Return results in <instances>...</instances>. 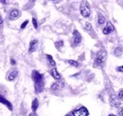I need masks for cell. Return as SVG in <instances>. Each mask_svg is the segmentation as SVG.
<instances>
[{
    "label": "cell",
    "instance_id": "6da1fadb",
    "mask_svg": "<svg viewBox=\"0 0 123 116\" xmlns=\"http://www.w3.org/2000/svg\"><path fill=\"white\" fill-rule=\"evenodd\" d=\"M31 78L34 82V88L37 93H40L43 91L45 87V78L44 74L40 73L38 71H32L31 72Z\"/></svg>",
    "mask_w": 123,
    "mask_h": 116
},
{
    "label": "cell",
    "instance_id": "7a4b0ae2",
    "mask_svg": "<svg viewBox=\"0 0 123 116\" xmlns=\"http://www.w3.org/2000/svg\"><path fill=\"white\" fill-rule=\"evenodd\" d=\"M106 59H107V51L104 49H101V50H99L97 52V54L95 56V59H94L93 66L96 67V68H99V67H101L105 63Z\"/></svg>",
    "mask_w": 123,
    "mask_h": 116
},
{
    "label": "cell",
    "instance_id": "3957f363",
    "mask_svg": "<svg viewBox=\"0 0 123 116\" xmlns=\"http://www.w3.org/2000/svg\"><path fill=\"white\" fill-rule=\"evenodd\" d=\"M80 14L82 15V17L84 18H88L91 15V10H90V6L89 3L86 0H82L80 6Z\"/></svg>",
    "mask_w": 123,
    "mask_h": 116
},
{
    "label": "cell",
    "instance_id": "277c9868",
    "mask_svg": "<svg viewBox=\"0 0 123 116\" xmlns=\"http://www.w3.org/2000/svg\"><path fill=\"white\" fill-rule=\"evenodd\" d=\"M72 116H89V112L85 107H80L73 111Z\"/></svg>",
    "mask_w": 123,
    "mask_h": 116
},
{
    "label": "cell",
    "instance_id": "5b68a950",
    "mask_svg": "<svg viewBox=\"0 0 123 116\" xmlns=\"http://www.w3.org/2000/svg\"><path fill=\"white\" fill-rule=\"evenodd\" d=\"M110 104L115 108H118L120 106L121 102H120V99L118 98V96L112 94V95H110Z\"/></svg>",
    "mask_w": 123,
    "mask_h": 116
},
{
    "label": "cell",
    "instance_id": "8992f818",
    "mask_svg": "<svg viewBox=\"0 0 123 116\" xmlns=\"http://www.w3.org/2000/svg\"><path fill=\"white\" fill-rule=\"evenodd\" d=\"M20 17V12L17 10V9H12L11 10L10 14H9V19L11 21H13V20H16Z\"/></svg>",
    "mask_w": 123,
    "mask_h": 116
},
{
    "label": "cell",
    "instance_id": "52a82bcc",
    "mask_svg": "<svg viewBox=\"0 0 123 116\" xmlns=\"http://www.w3.org/2000/svg\"><path fill=\"white\" fill-rule=\"evenodd\" d=\"M114 30H115L114 25H113L111 22H107V23H106V26H105V27L103 28V29H102V33L105 34V35H108L109 33L113 32Z\"/></svg>",
    "mask_w": 123,
    "mask_h": 116
},
{
    "label": "cell",
    "instance_id": "ba28073f",
    "mask_svg": "<svg viewBox=\"0 0 123 116\" xmlns=\"http://www.w3.org/2000/svg\"><path fill=\"white\" fill-rule=\"evenodd\" d=\"M64 86V83L62 82V81H59V80H57V82H54L52 85H51V90H53V91H57V90H61L62 88Z\"/></svg>",
    "mask_w": 123,
    "mask_h": 116
},
{
    "label": "cell",
    "instance_id": "9c48e42d",
    "mask_svg": "<svg viewBox=\"0 0 123 116\" xmlns=\"http://www.w3.org/2000/svg\"><path fill=\"white\" fill-rule=\"evenodd\" d=\"M80 41H81V35H80V33L78 31L77 29H75L73 31V43H74L75 46H78L79 44L80 43Z\"/></svg>",
    "mask_w": 123,
    "mask_h": 116
},
{
    "label": "cell",
    "instance_id": "30bf717a",
    "mask_svg": "<svg viewBox=\"0 0 123 116\" xmlns=\"http://www.w3.org/2000/svg\"><path fill=\"white\" fill-rule=\"evenodd\" d=\"M18 76V72H17V70H12V71H11L10 72L7 74V80L8 81H14L15 80V78Z\"/></svg>",
    "mask_w": 123,
    "mask_h": 116
},
{
    "label": "cell",
    "instance_id": "8fae6325",
    "mask_svg": "<svg viewBox=\"0 0 123 116\" xmlns=\"http://www.w3.org/2000/svg\"><path fill=\"white\" fill-rule=\"evenodd\" d=\"M37 46H38V40L36 39H33L30 42V47H29V51L30 53L34 52L36 50H37Z\"/></svg>",
    "mask_w": 123,
    "mask_h": 116
},
{
    "label": "cell",
    "instance_id": "7c38bea8",
    "mask_svg": "<svg viewBox=\"0 0 123 116\" xmlns=\"http://www.w3.org/2000/svg\"><path fill=\"white\" fill-rule=\"evenodd\" d=\"M49 73H50V75L55 79V80H60L62 78L61 76V73L58 72V70L57 69H55V68H53V69H51L50 71H49Z\"/></svg>",
    "mask_w": 123,
    "mask_h": 116
},
{
    "label": "cell",
    "instance_id": "4fadbf2b",
    "mask_svg": "<svg viewBox=\"0 0 123 116\" xmlns=\"http://www.w3.org/2000/svg\"><path fill=\"white\" fill-rule=\"evenodd\" d=\"M0 102H1V104L5 105V106L10 109V110H12V104L10 101H8L7 99H5L3 96H1V98H0Z\"/></svg>",
    "mask_w": 123,
    "mask_h": 116
},
{
    "label": "cell",
    "instance_id": "5bb4252c",
    "mask_svg": "<svg viewBox=\"0 0 123 116\" xmlns=\"http://www.w3.org/2000/svg\"><path fill=\"white\" fill-rule=\"evenodd\" d=\"M38 107H39V101H38L37 99H34V100L32 101V103H31V109H32V111L35 112V111L37 110Z\"/></svg>",
    "mask_w": 123,
    "mask_h": 116
},
{
    "label": "cell",
    "instance_id": "9a60e30c",
    "mask_svg": "<svg viewBox=\"0 0 123 116\" xmlns=\"http://www.w3.org/2000/svg\"><path fill=\"white\" fill-rule=\"evenodd\" d=\"M105 22H106L105 17L102 14H98V25H103V24H105Z\"/></svg>",
    "mask_w": 123,
    "mask_h": 116
},
{
    "label": "cell",
    "instance_id": "2e32d148",
    "mask_svg": "<svg viewBox=\"0 0 123 116\" xmlns=\"http://www.w3.org/2000/svg\"><path fill=\"white\" fill-rule=\"evenodd\" d=\"M46 58L47 59V61H48V64H49L50 66H52V67H55V66H56V63H55L54 59H53V57H52L51 55H49V54H46Z\"/></svg>",
    "mask_w": 123,
    "mask_h": 116
},
{
    "label": "cell",
    "instance_id": "e0dca14e",
    "mask_svg": "<svg viewBox=\"0 0 123 116\" xmlns=\"http://www.w3.org/2000/svg\"><path fill=\"white\" fill-rule=\"evenodd\" d=\"M114 54H115V56L119 57V56L122 54V48H121V47H117V48L114 50Z\"/></svg>",
    "mask_w": 123,
    "mask_h": 116
},
{
    "label": "cell",
    "instance_id": "ac0fdd59",
    "mask_svg": "<svg viewBox=\"0 0 123 116\" xmlns=\"http://www.w3.org/2000/svg\"><path fill=\"white\" fill-rule=\"evenodd\" d=\"M66 62H67L70 66H73V67H75V68H78V67L80 66L79 62L76 61V60H66Z\"/></svg>",
    "mask_w": 123,
    "mask_h": 116
},
{
    "label": "cell",
    "instance_id": "d6986e66",
    "mask_svg": "<svg viewBox=\"0 0 123 116\" xmlns=\"http://www.w3.org/2000/svg\"><path fill=\"white\" fill-rule=\"evenodd\" d=\"M83 28L86 29L87 31H89V30L92 29V26H91V24L88 23V22H83Z\"/></svg>",
    "mask_w": 123,
    "mask_h": 116
},
{
    "label": "cell",
    "instance_id": "ffe728a7",
    "mask_svg": "<svg viewBox=\"0 0 123 116\" xmlns=\"http://www.w3.org/2000/svg\"><path fill=\"white\" fill-rule=\"evenodd\" d=\"M54 45H55V47H56V49L60 51V50H61V49H62V47L63 46V42H62V40H60V41H57V42H55V44H54Z\"/></svg>",
    "mask_w": 123,
    "mask_h": 116
},
{
    "label": "cell",
    "instance_id": "44dd1931",
    "mask_svg": "<svg viewBox=\"0 0 123 116\" xmlns=\"http://www.w3.org/2000/svg\"><path fill=\"white\" fill-rule=\"evenodd\" d=\"M117 96H118V98L123 101V88H120L119 90H118V94H117Z\"/></svg>",
    "mask_w": 123,
    "mask_h": 116
},
{
    "label": "cell",
    "instance_id": "7402d4cb",
    "mask_svg": "<svg viewBox=\"0 0 123 116\" xmlns=\"http://www.w3.org/2000/svg\"><path fill=\"white\" fill-rule=\"evenodd\" d=\"M32 24H33V27H34L35 29H37V28H38V23H37V20H36V18H35V17H33V18H32Z\"/></svg>",
    "mask_w": 123,
    "mask_h": 116
},
{
    "label": "cell",
    "instance_id": "603a6c76",
    "mask_svg": "<svg viewBox=\"0 0 123 116\" xmlns=\"http://www.w3.org/2000/svg\"><path fill=\"white\" fill-rule=\"evenodd\" d=\"M28 24H29V20H25V21L23 22V24L21 25V27H20V28H21V29H25V28H26V26H27Z\"/></svg>",
    "mask_w": 123,
    "mask_h": 116
},
{
    "label": "cell",
    "instance_id": "cb8c5ba5",
    "mask_svg": "<svg viewBox=\"0 0 123 116\" xmlns=\"http://www.w3.org/2000/svg\"><path fill=\"white\" fill-rule=\"evenodd\" d=\"M116 70H117V72H123V66H119V67H117Z\"/></svg>",
    "mask_w": 123,
    "mask_h": 116
},
{
    "label": "cell",
    "instance_id": "d4e9b609",
    "mask_svg": "<svg viewBox=\"0 0 123 116\" xmlns=\"http://www.w3.org/2000/svg\"><path fill=\"white\" fill-rule=\"evenodd\" d=\"M118 116H123V108L119 109V111H118Z\"/></svg>",
    "mask_w": 123,
    "mask_h": 116
},
{
    "label": "cell",
    "instance_id": "484cf974",
    "mask_svg": "<svg viewBox=\"0 0 123 116\" xmlns=\"http://www.w3.org/2000/svg\"><path fill=\"white\" fill-rule=\"evenodd\" d=\"M29 116H37V114H36L35 112H32V113H31V114H30Z\"/></svg>",
    "mask_w": 123,
    "mask_h": 116
},
{
    "label": "cell",
    "instance_id": "4316f807",
    "mask_svg": "<svg viewBox=\"0 0 123 116\" xmlns=\"http://www.w3.org/2000/svg\"><path fill=\"white\" fill-rule=\"evenodd\" d=\"M11 63H12V65H15V61H14V60H12V59Z\"/></svg>",
    "mask_w": 123,
    "mask_h": 116
},
{
    "label": "cell",
    "instance_id": "83f0119b",
    "mask_svg": "<svg viewBox=\"0 0 123 116\" xmlns=\"http://www.w3.org/2000/svg\"><path fill=\"white\" fill-rule=\"evenodd\" d=\"M1 3L2 4H6L7 3V0H1Z\"/></svg>",
    "mask_w": 123,
    "mask_h": 116
},
{
    "label": "cell",
    "instance_id": "f1b7e54d",
    "mask_svg": "<svg viewBox=\"0 0 123 116\" xmlns=\"http://www.w3.org/2000/svg\"><path fill=\"white\" fill-rule=\"evenodd\" d=\"M35 1H36V0H30V3L33 4V3H35Z\"/></svg>",
    "mask_w": 123,
    "mask_h": 116
},
{
    "label": "cell",
    "instance_id": "f546056e",
    "mask_svg": "<svg viewBox=\"0 0 123 116\" xmlns=\"http://www.w3.org/2000/svg\"><path fill=\"white\" fill-rule=\"evenodd\" d=\"M108 116H117V115H115V114H109Z\"/></svg>",
    "mask_w": 123,
    "mask_h": 116
},
{
    "label": "cell",
    "instance_id": "4dcf8cb0",
    "mask_svg": "<svg viewBox=\"0 0 123 116\" xmlns=\"http://www.w3.org/2000/svg\"><path fill=\"white\" fill-rule=\"evenodd\" d=\"M48 1H52V2H54V1H57V0H48Z\"/></svg>",
    "mask_w": 123,
    "mask_h": 116
},
{
    "label": "cell",
    "instance_id": "1f68e13d",
    "mask_svg": "<svg viewBox=\"0 0 123 116\" xmlns=\"http://www.w3.org/2000/svg\"><path fill=\"white\" fill-rule=\"evenodd\" d=\"M66 116H72L71 114H68V115H66Z\"/></svg>",
    "mask_w": 123,
    "mask_h": 116
}]
</instances>
